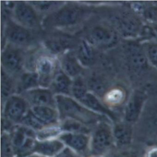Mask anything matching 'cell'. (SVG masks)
Returning <instances> with one entry per match:
<instances>
[{
	"label": "cell",
	"mask_w": 157,
	"mask_h": 157,
	"mask_svg": "<svg viewBox=\"0 0 157 157\" xmlns=\"http://www.w3.org/2000/svg\"><path fill=\"white\" fill-rule=\"evenodd\" d=\"M55 99L60 117L63 119H73L87 125L96 123L101 117L100 114L66 95L58 94L55 96Z\"/></svg>",
	"instance_id": "obj_1"
},
{
	"label": "cell",
	"mask_w": 157,
	"mask_h": 157,
	"mask_svg": "<svg viewBox=\"0 0 157 157\" xmlns=\"http://www.w3.org/2000/svg\"><path fill=\"white\" fill-rule=\"evenodd\" d=\"M115 144L112 128L106 123L98 125L90 138V157H103Z\"/></svg>",
	"instance_id": "obj_2"
},
{
	"label": "cell",
	"mask_w": 157,
	"mask_h": 157,
	"mask_svg": "<svg viewBox=\"0 0 157 157\" xmlns=\"http://www.w3.org/2000/svg\"><path fill=\"white\" fill-rule=\"evenodd\" d=\"M66 147L82 157L90 155V137L87 134L63 132L58 138Z\"/></svg>",
	"instance_id": "obj_3"
},
{
	"label": "cell",
	"mask_w": 157,
	"mask_h": 157,
	"mask_svg": "<svg viewBox=\"0 0 157 157\" xmlns=\"http://www.w3.org/2000/svg\"><path fill=\"white\" fill-rule=\"evenodd\" d=\"M83 15V10L78 6H68L55 12L49 22L55 26H69L77 23Z\"/></svg>",
	"instance_id": "obj_4"
},
{
	"label": "cell",
	"mask_w": 157,
	"mask_h": 157,
	"mask_svg": "<svg viewBox=\"0 0 157 157\" xmlns=\"http://www.w3.org/2000/svg\"><path fill=\"white\" fill-rule=\"evenodd\" d=\"M27 111L25 100L17 95L10 96L4 106V115L10 122L20 123Z\"/></svg>",
	"instance_id": "obj_5"
},
{
	"label": "cell",
	"mask_w": 157,
	"mask_h": 157,
	"mask_svg": "<svg viewBox=\"0 0 157 157\" xmlns=\"http://www.w3.org/2000/svg\"><path fill=\"white\" fill-rule=\"evenodd\" d=\"M14 14L18 23L26 28L38 26L39 19L34 8L25 2H18L14 7Z\"/></svg>",
	"instance_id": "obj_6"
},
{
	"label": "cell",
	"mask_w": 157,
	"mask_h": 157,
	"mask_svg": "<svg viewBox=\"0 0 157 157\" xmlns=\"http://www.w3.org/2000/svg\"><path fill=\"white\" fill-rule=\"evenodd\" d=\"M6 35L7 39L16 45H26L32 39L31 34L27 28L12 22L8 24Z\"/></svg>",
	"instance_id": "obj_7"
},
{
	"label": "cell",
	"mask_w": 157,
	"mask_h": 157,
	"mask_svg": "<svg viewBox=\"0 0 157 157\" xmlns=\"http://www.w3.org/2000/svg\"><path fill=\"white\" fill-rule=\"evenodd\" d=\"M66 146L59 139L37 141L34 154L42 157H57Z\"/></svg>",
	"instance_id": "obj_8"
},
{
	"label": "cell",
	"mask_w": 157,
	"mask_h": 157,
	"mask_svg": "<svg viewBox=\"0 0 157 157\" xmlns=\"http://www.w3.org/2000/svg\"><path fill=\"white\" fill-rule=\"evenodd\" d=\"M88 39L95 45L107 47L115 42V34L112 30L106 26H98L91 31Z\"/></svg>",
	"instance_id": "obj_9"
},
{
	"label": "cell",
	"mask_w": 157,
	"mask_h": 157,
	"mask_svg": "<svg viewBox=\"0 0 157 157\" xmlns=\"http://www.w3.org/2000/svg\"><path fill=\"white\" fill-rule=\"evenodd\" d=\"M25 96L33 106H49L53 107L55 103L56 104L55 97L49 89L35 88L26 91Z\"/></svg>",
	"instance_id": "obj_10"
},
{
	"label": "cell",
	"mask_w": 157,
	"mask_h": 157,
	"mask_svg": "<svg viewBox=\"0 0 157 157\" xmlns=\"http://www.w3.org/2000/svg\"><path fill=\"white\" fill-rule=\"evenodd\" d=\"M22 60L20 51L12 46H7L2 53V65L9 72H15L19 71L22 64Z\"/></svg>",
	"instance_id": "obj_11"
},
{
	"label": "cell",
	"mask_w": 157,
	"mask_h": 157,
	"mask_svg": "<svg viewBox=\"0 0 157 157\" xmlns=\"http://www.w3.org/2000/svg\"><path fill=\"white\" fill-rule=\"evenodd\" d=\"M30 110L45 127L55 125L60 117L58 111L52 106H33Z\"/></svg>",
	"instance_id": "obj_12"
},
{
	"label": "cell",
	"mask_w": 157,
	"mask_h": 157,
	"mask_svg": "<svg viewBox=\"0 0 157 157\" xmlns=\"http://www.w3.org/2000/svg\"><path fill=\"white\" fill-rule=\"evenodd\" d=\"M80 103L90 110L99 114H104L109 116L111 119L115 120L114 113L106 108L93 94L87 92L86 95L79 101Z\"/></svg>",
	"instance_id": "obj_13"
},
{
	"label": "cell",
	"mask_w": 157,
	"mask_h": 157,
	"mask_svg": "<svg viewBox=\"0 0 157 157\" xmlns=\"http://www.w3.org/2000/svg\"><path fill=\"white\" fill-rule=\"evenodd\" d=\"M37 74L39 76V84L46 86L52 79V75L54 71V63L47 57L41 58L36 64Z\"/></svg>",
	"instance_id": "obj_14"
},
{
	"label": "cell",
	"mask_w": 157,
	"mask_h": 157,
	"mask_svg": "<svg viewBox=\"0 0 157 157\" xmlns=\"http://www.w3.org/2000/svg\"><path fill=\"white\" fill-rule=\"evenodd\" d=\"M72 81L64 72L57 73L52 80L51 87L54 92L58 95H68L71 92Z\"/></svg>",
	"instance_id": "obj_15"
},
{
	"label": "cell",
	"mask_w": 157,
	"mask_h": 157,
	"mask_svg": "<svg viewBox=\"0 0 157 157\" xmlns=\"http://www.w3.org/2000/svg\"><path fill=\"white\" fill-rule=\"evenodd\" d=\"M62 66L64 72L70 77H78L82 71V67L76 56L68 53L63 56L62 61Z\"/></svg>",
	"instance_id": "obj_16"
},
{
	"label": "cell",
	"mask_w": 157,
	"mask_h": 157,
	"mask_svg": "<svg viewBox=\"0 0 157 157\" xmlns=\"http://www.w3.org/2000/svg\"><path fill=\"white\" fill-rule=\"evenodd\" d=\"M76 58L80 64L89 66L93 63L94 53L90 44L85 40H82L77 50Z\"/></svg>",
	"instance_id": "obj_17"
},
{
	"label": "cell",
	"mask_w": 157,
	"mask_h": 157,
	"mask_svg": "<svg viewBox=\"0 0 157 157\" xmlns=\"http://www.w3.org/2000/svg\"><path fill=\"white\" fill-rule=\"evenodd\" d=\"M112 130L115 144L118 146H125L130 143V130L125 125L118 124Z\"/></svg>",
	"instance_id": "obj_18"
},
{
	"label": "cell",
	"mask_w": 157,
	"mask_h": 157,
	"mask_svg": "<svg viewBox=\"0 0 157 157\" xmlns=\"http://www.w3.org/2000/svg\"><path fill=\"white\" fill-rule=\"evenodd\" d=\"M125 90L120 87H115L105 93L104 102L108 106H117L121 105L125 100Z\"/></svg>",
	"instance_id": "obj_19"
},
{
	"label": "cell",
	"mask_w": 157,
	"mask_h": 157,
	"mask_svg": "<svg viewBox=\"0 0 157 157\" xmlns=\"http://www.w3.org/2000/svg\"><path fill=\"white\" fill-rule=\"evenodd\" d=\"M60 127L63 132L83 133L87 135H88L89 133V130L85 124L71 119H65Z\"/></svg>",
	"instance_id": "obj_20"
},
{
	"label": "cell",
	"mask_w": 157,
	"mask_h": 157,
	"mask_svg": "<svg viewBox=\"0 0 157 157\" xmlns=\"http://www.w3.org/2000/svg\"><path fill=\"white\" fill-rule=\"evenodd\" d=\"M62 133L63 131L60 126H49L36 132V139L38 141H47L57 139Z\"/></svg>",
	"instance_id": "obj_21"
},
{
	"label": "cell",
	"mask_w": 157,
	"mask_h": 157,
	"mask_svg": "<svg viewBox=\"0 0 157 157\" xmlns=\"http://www.w3.org/2000/svg\"><path fill=\"white\" fill-rule=\"evenodd\" d=\"M39 84V76L36 72L24 74L20 81V89L22 90H30L35 89Z\"/></svg>",
	"instance_id": "obj_22"
},
{
	"label": "cell",
	"mask_w": 157,
	"mask_h": 157,
	"mask_svg": "<svg viewBox=\"0 0 157 157\" xmlns=\"http://www.w3.org/2000/svg\"><path fill=\"white\" fill-rule=\"evenodd\" d=\"M20 123L23 125L36 132L46 127L36 117L30 109L27 112Z\"/></svg>",
	"instance_id": "obj_23"
},
{
	"label": "cell",
	"mask_w": 157,
	"mask_h": 157,
	"mask_svg": "<svg viewBox=\"0 0 157 157\" xmlns=\"http://www.w3.org/2000/svg\"><path fill=\"white\" fill-rule=\"evenodd\" d=\"M1 157H15L11 136L4 134L1 137Z\"/></svg>",
	"instance_id": "obj_24"
},
{
	"label": "cell",
	"mask_w": 157,
	"mask_h": 157,
	"mask_svg": "<svg viewBox=\"0 0 157 157\" xmlns=\"http://www.w3.org/2000/svg\"><path fill=\"white\" fill-rule=\"evenodd\" d=\"M71 92L74 97L78 101L88 92L87 86L81 78L78 77L73 81L71 86Z\"/></svg>",
	"instance_id": "obj_25"
},
{
	"label": "cell",
	"mask_w": 157,
	"mask_h": 157,
	"mask_svg": "<svg viewBox=\"0 0 157 157\" xmlns=\"http://www.w3.org/2000/svg\"><path fill=\"white\" fill-rule=\"evenodd\" d=\"M12 90V82L6 72L1 71V94L4 97H8Z\"/></svg>",
	"instance_id": "obj_26"
},
{
	"label": "cell",
	"mask_w": 157,
	"mask_h": 157,
	"mask_svg": "<svg viewBox=\"0 0 157 157\" xmlns=\"http://www.w3.org/2000/svg\"><path fill=\"white\" fill-rule=\"evenodd\" d=\"M88 86L90 89L96 94L99 95L104 94V91L106 90L105 86L102 81L98 78L93 77L90 78L88 82Z\"/></svg>",
	"instance_id": "obj_27"
},
{
	"label": "cell",
	"mask_w": 157,
	"mask_h": 157,
	"mask_svg": "<svg viewBox=\"0 0 157 157\" xmlns=\"http://www.w3.org/2000/svg\"><path fill=\"white\" fill-rule=\"evenodd\" d=\"M47 47L54 53H60L65 49L67 44L64 40H50L47 43Z\"/></svg>",
	"instance_id": "obj_28"
},
{
	"label": "cell",
	"mask_w": 157,
	"mask_h": 157,
	"mask_svg": "<svg viewBox=\"0 0 157 157\" xmlns=\"http://www.w3.org/2000/svg\"><path fill=\"white\" fill-rule=\"evenodd\" d=\"M31 4H32L35 7H36L39 10L42 11H46L49 9L50 10L51 8H52L54 6H55L58 3L57 2L53 1H34L31 2Z\"/></svg>",
	"instance_id": "obj_29"
},
{
	"label": "cell",
	"mask_w": 157,
	"mask_h": 157,
	"mask_svg": "<svg viewBox=\"0 0 157 157\" xmlns=\"http://www.w3.org/2000/svg\"><path fill=\"white\" fill-rule=\"evenodd\" d=\"M56 157H83L80 156V155L72 151L71 149H69L68 147H66L65 149Z\"/></svg>",
	"instance_id": "obj_30"
},
{
	"label": "cell",
	"mask_w": 157,
	"mask_h": 157,
	"mask_svg": "<svg viewBox=\"0 0 157 157\" xmlns=\"http://www.w3.org/2000/svg\"><path fill=\"white\" fill-rule=\"evenodd\" d=\"M144 157H157V146L149 149L146 152Z\"/></svg>",
	"instance_id": "obj_31"
},
{
	"label": "cell",
	"mask_w": 157,
	"mask_h": 157,
	"mask_svg": "<svg viewBox=\"0 0 157 157\" xmlns=\"http://www.w3.org/2000/svg\"><path fill=\"white\" fill-rule=\"evenodd\" d=\"M41 157V156H39V155H36V154H34V155H31V156H30V157Z\"/></svg>",
	"instance_id": "obj_32"
},
{
	"label": "cell",
	"mask_w": 157,
	"mask_h": 157,
	"mask_svg": "<svg viewBox=\"0 0 157 157\" xmlns=\"http://www.w3.org/2000/svg\"></svg>",
	"instance_id": "obj_33"
}]
</instances>
